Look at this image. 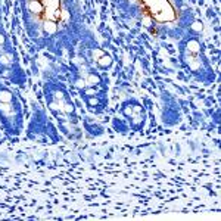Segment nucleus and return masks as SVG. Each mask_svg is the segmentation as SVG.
Returning a JSON list of instances; mask_svg holds the SVG:
<instances>
[{
	"instance_id": "f257e3e1",
	"label": "nucleus",
	"mask_w": 221,
	"mask_h": 221,
	"mask_svg": "<svg viewBox=\"0 0 221 221\" xmlns=\"http://www.w3.org/2000/svg\"><path fill=\"white\" fill-rule=\"evenodd\" d=\"M97 63H99L100 68H109L111 65H112V58H111L109 55H102L97 59Z\"/></svg>"
},
{
	"instance_id": "f03ea898",
	"label": "nucleus",
	"mask_w": 221,
	"mask_h": 221,
	"mask_svg": "<svg viewBox=\"0 0 221 221\" xmlns=\"http://www.w3.org/2000/svg\"><path fill=\"white\" fill-rule=\"evenodd\" d=\"M100 83V77L97 75V74H89L87 78H85V84L90 85V87H94V85H97Z\"/></svg>"
},
{
	"instance_id": "7ed1b4c3",
	"label": "nucleus",
	"mask_w": 221,
	"mask_h": 221,
	"mask_svg": "<svg viewBox=\"0 0 221 221\" xmlns=\"http://www.w3.org/2000/svg\"><path fill=\"white\" fill-rule=\"evenodd\" d=\"M187 49L190 52H193V53H196V52H199V49H201V43L197 42V40H195V38H192V40L187 42Z\"/></svg>"
},
{
	"instance_id": "20e7f679",
	"label": "nucleus",
	"mask_w": 221,
	"mask_h": 221,
	"mask_svg": "<svg viewBox=\"0 0 221 221\" xmlns=\"http://www.w3.org/2000/svg\"><path fill=\"white\" fill-rule=\"evenodd\" d=\"M12 99H13V96H12V93H10V92H8V90L0 92V102L9 103V102H12Z\"/></svg>"
},
{
	"instance_id": "39448f33",
	"label": "nucleus",
	"mask_w": 221,
	"mask_h": 221,
	"mask_svg": "<svg viewBox=\"0 0 221 221\" xmlns=\"http://www.w3.org/2000/svg\"><path fill=\"white\" fill-rule=\"evenodd\" d=\"M30 9H31L33 12H42V10H43V5L38 2V0H33V2L30 3Z\"/></svg>"
},
{
	"instance_id": "423d86ee",
	"label": "nucleus",
	"mask_w": 221,
	"mask_h": 221,
	"mask_svg": "<svg viewBox=\"0 0 221 221\" xmlns=\"http://www.w3.org/2000/svg\"><path fill=\"white\" fill-rule=\"evenodd\" d=\"M44 31H46V33H50V34H53V33L56 31V24H55V22H52V21H47V22L44 24Z\"/></svg>"
},
{
	"instance_id": "0eeeda50",
	"label": "nucleus",
	"mask_w": 221,
	"mask_h": 221,
	"mask_svg": "<svg viewBox=\"0 0 221 221\" xmlns=\"http://www.w3.org/2000/svg\"><path fill=\"white\" fill-rule=\"evenodd\" d=\"M62 112L63 114H72L74 112V105L72 103H62Z\"/></svg>"
},
{
	"instance_id": "6e6552de",
	"label": "nucleus",
	"mask_w": 221,
	"mask_h": 221,
	"mask_svg": "<svg viewBox=\"0 0 221 221\" xmlns=\"http://www.w3.org/2000/svg\"><path fill=\"white\" fill-rule=\"evenodd\" d=\"M122 114L130 118V117L134 114V108H133V106H124V108H122Z\"/></svg>"
},
{
	"instance_id": "1a4fd4ad",
	"label": "nucleus",
	"mask_w": 221,
	"mask_h": 221,
	"mask_svg": "<svg viewBox=\"0 0 221 221\" xmlns=\"http://www.w3.org/2000/svg\"><path fill=\"white\" fill-rule=\"evenodd\" d=\"M87 103H89V106H92V108H94V106H97V105H99V99H97L96 96H92V97H89V100H87Z\"/></svg>"
},
{
	"instance_id": "9d476101",
	"label": "nucleus",
	"mask_w": 221,
	"mask_h": 221,
	"mask_svg": "<svg viewBox=\"0 0 221 221\" xmlns=\"http://www.w3.org/2000/svg\"><path fill=\"white\" fill-rule=\"evenodd\" d=\"M84 93L89 96V97H92V96H96V89L94 87H87L84 89Z\"/></svg>"
},
{
	"instance_id": "9b49d317",
	"label": "nucleus",
	"mask_w": 221,
	"mask_h": 221,
	"mask_svg": "<svg viewBox=\"0 0 221 221\" xmlns=\"http://www.w3.org/2000/svg\"><path fill=\"white\" fill-rule=\"evenodd\" d=\"M75 85L78 87V89H85V80H77L75 81Z\"/></svg>"
},
{
	"instance_id": "f8f14e48",
	"label": "nucleus",
	"mask_w": 221,
	"mask_h": 221,
	"mask_svg": "<svg viewBox=\"0 0 221 221\" xmlns=\"http://www.w3.org/2000/svg\"><path fill=\"white\" fill-rule=\"evenodd\" d=\"M192 28H193L195 31H201V30H202V24H199V22H195V24L192 25Z\"/></svg>"
},
{
	"instance_id": "ddd939ff",
	"label": "nucleus",
	"mask_w": 221,
	"mask_h": 221,
	"mask_svg": "<svg viewBox=\"0 0 221 221\" xmlns=\"http://www.w3.org/2000/svg\"><path fill=\"white\" fill-rule=\"evenodd\" d=\"M3 43H5V37L0 34V44H3Z\"/></svg>"
}]
</instances>
